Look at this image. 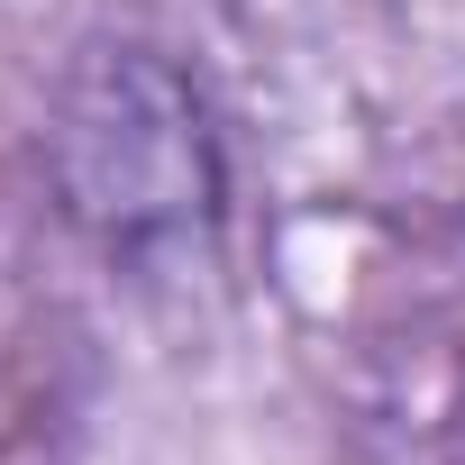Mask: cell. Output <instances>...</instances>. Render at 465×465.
<instances>
[{"mask_svg": "<svg viewBox=\"0 0 465 465\" xmlns=\"http://www.w3.org/2000/svg\"><path fill=\"white\" fill-rule=\"evenodd\" d=\"M46 183L83 238L146 274L219 238L228 155L201 83L146 37H92L46 101Z\"/></svg>", "mask_w": 465, "mask_h": 465, "instance_id": "cell-1", "label": "cell"}, {"mask_svg": "<svg viewBox=\"0 0 465 465\" xmlns=\"http://www.w3.org/2000/svg\"><path fill=\"white\" fill-rule=\"evenodd\" d=\"M447 465H465V401H456V420H447Z\"/></svg>", "mask_w": 465, "mask_h": 465, "instance_id": "cell-2", "label": "cell"}]
</instances>
